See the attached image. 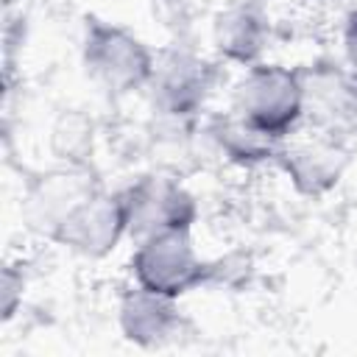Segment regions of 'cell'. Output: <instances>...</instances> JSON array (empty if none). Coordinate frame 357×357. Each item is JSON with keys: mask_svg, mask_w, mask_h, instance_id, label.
<instances>
[{"mask_svg": "<svg viewBox=\"0 0 357 357\" xmlns=\"http://www.w3.org/2000/svg\"><path fill=\"white\" fill-rule=\"evenodd\" d=\"M131 271L137 284L170 298H181L212 276V265L198 257L190 229L162 231L139 240L131 257Z\"/></svg>", "mask_w": 357, "mask_h": 357, "instance_id": "cell-2", "label": "cell"}, {"mask_svg": "<svg viewBox=\"0 0 357 357\" xmlns=\"http://www.w3.org/2000/svg\"><path fill=\"white\" fill-rule=\"evenodd\" d=\"M22 287H25L22 273L14 265H6L3 279H0V312H3V321H8L17 312V307L22 301Z\"/></svg>", "mask_w": 357, "mask_h": 357, "instance_id": "cell-14", "label": "cell"}, {"mask_svg": "<svg viewBox=\"0 0 357 357\" xmlns=\"http://www.w3.org/2000/svg\"><path fill=\"white\" fill-rule=\"evenodd\" d=\"M128 209V234L139 240L162 231L192 229L198 218L195 198L173 178L145 176L123 190Z\"/></svg>", "mask_w": 357, "mask_h": 357, "instance_id": "cell-6", "label": "cell"}, {"mask_svg": "<svg viewBox=\"0 0 357 357\" xmlns=\"http://www.w3.org/2000/svg\"><path fill=\"white\" fill-rule=\"evenodd\" d=\"M81 59L86 73L109 92H131L148 86L156 67L153 53L139 36L98 17H86Z\"/></svg>", "mask_w": 357, "mask_h": 357, "instance_id": "cell-1", "label": "cell"}, {"mask_svg": "<svg viewBox=\"0 0 357 357\" xmlns=\"http://www.w3.org/2000/svg\"><path fill=\"white\" fill-rule=\"evenodd\" d=\"M301 81V120L318 134L346 139L357 128V73H346L332 61L296 67Z\"/></svg>", "mask_w": 357, "mask_h": 357, "instance_id": "cell-4", "label": "cell"}, {"mask_svg": "<svg viewBox=\"0 0 357 357\" xmlns=\"http://www.w3.org/2000/svg\"><path fill=\"white\" fill-rule=\"evenodd\" d=\"M98 190L100 184L95 181L86 165H67L36 181V187L28 195V215L39 231L50 234L73 206H78L86 195Z\"/></svg>", "mask_w": 357, "mask_h": 357, "instance_id": "cell-10", "label": "cell"}, {"mask_svg": "<svg viewBox=\"0 0 357 357\" xmlns=\"http://www.w3.org/2000/svg\"><path fill=\"white\" fill-rule=\"evenodd\" d=\"M343 47H346L349 64H351L354 73H357V11H351V14L346 17V25H343Z\"/></svg>", "mask_w": 357, "mask_h": 357, "instance_id": "cell-15", "label": "cell"}, {"mask_svg": "<svg viewBox=\"0 0 357 357\" xmlns=\"http://www.w3.org/2000/svg\"><path fill=\"white\" fill-rule=\"evenodd\" d=\"M271 36L268 17L254 3H234L215 17L212 39L218 53L234 64H257Z\"/></svg>", "mask_w": 357, "mask_h": 357, "instance_id": "cell-11", "label": "cell"}, {"mask_svg": "<svg viewBox=\"0 0 357 357\" xmlns=\"http://www.w3.org/2000/svg\"><path fill=\"white\" fill-rule=\"evenodd\" d=\"M53 151L67 165H86L92 153V123L81 112H64L53 126Z\"/></svg>", "mask_w": 357, "mask_h": 357, "instance_id": "cell-13", "label": "cell"}, {"mask_svg": "<svg viewBox=\"0 0 357 357\" xmlns=\"http://www.w3.org/2000/svg\"><path fill=\"white\" fill-rule=\"evenodd\" d=\"M349 162H351V153L346 142L326 134H315L310 139L282 145L276 156V165L287 173L290 184L307 198H318L335 190Z\"/></svg>", "mask_w": 357, "mask_h": 357, "instance_id": "cell-8", "label": "cell"}, {"mask_svg": "<svg viewBox=\"0 0 357 357\" xmlns=\"http://www.w3.org/2000/svg\"><path fill=\"white\" fill-rule=\"evenodd\" d=\"M126 234H128V209L123 192L98 190L86 195L78 206H73L47 237L81 257L100 259L109 251H114Z\"/></svg>", "mask_w": 357, "mask_h": 357, "instance_id": "cell-5", "label": "cell"}, {"mask_svg": "<svg viewBox=\"0 0 357 357\" xmlns=\"http://www.w3.org/2000/svg\"><path fill=\"white\" fill-rule=\"evenodd\" d=\"M120 329L128 343L142 349L170 343L181 329L176 298L153 293L142 284L126 290L120 298Z\"/></svg>", "mask_w": 357, "mask_h": 357, "instance_id": "cell-9", "label": "cell"}, {"mask_svg": "<svg viewBox=\"0 0 357 357\" xmlns=\"http://www.w3.org/2000/svg\"><path fill=\"white\" fill-rule=\"evenodd\" d=\"M215 84V67L190 50H165L156 59L151 89L153 103L167 117L184 120L204 109Z\"/></svg>", "mask_w": 357, "mask_h": 357, "instance_id": "cell-7", "label": "cell"}, {"mask_svg": "<svg viewBox=\"0 0 357 357\" xmlns=\"http://www.w3.org/2000/svg\"><path fill=\"white\" fill-rule=\"evenodd\" d=\"M209 137L215 139V145L223 151V156L229 162L243 165V167L276 162V156H279V151L284 145V139H279V137L257 128L251 120H245L234 109L229 114L212 117Z\"/></svg>", "mask_w": 357, "mask_h": 357, "instance_id": "cell-12", "label": "cell"}, {"mask_svg": "<svg viewBox=\"0 0 357 357\" xmlns=\"http://www.w3.org/2000/svg\"><path fill=\"white\" fill-rule=\"evenodd\" d=\"M234 112L257 128L284 139L301 123L298 70L279 64H254L234 89Z\"/></svg>", "mask_w": 357, "mask_h": 357, "instance_id": "cell-3", "label": "cell"}]
</instances>
